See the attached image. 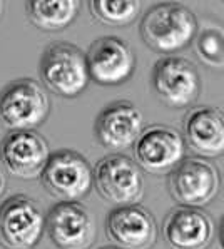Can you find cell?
Listing matches in <instances>:
<instances>
[{"label": "cell", "mask_w": 224, "mask_h": 249, "mask_svg": "<svg viewBox=\"0 0 224 249\" xmlns=\"http://www.w3.org/2000/svg\"><path fill=\"white\" fill-rule=\"evenodd\" d=\"M3 9H5V3L0 0V17H2V14H3Z\"/></svg>", "instance_id": "23"}, {"label": "cell", "mask_w": 224, "mask_h": 249, "mask_svg": "<svg viewBox=\"0 0 224 249\" xmlns=\"http://www.w3.org/2000/svg\"><path fill=\"white\" fill-rule=\"evenodd\" d=\"M106 234L121 249H152L159 229L148 208L141 204L112 208L106 219Z\"/></svg>", "instance_id": "14"}, {"label": "cell", "mask_w": 224, "mask_h": 249, "mask_svg": "<svg viewBox=\"0 0 224 249\" xmlns=\"http://www.w3.org/2000/svg\"><path fill=\"white\" fill-rule=\"evenodd\" d=\"M38 71L45 89L65 99L79 97L91 82L86 52L69 42L45 47Z\"/></svg>", "instance_id": "3"}, {"label": "cell", "mask_w": 224, "mask_h": 249, "mask_svg": "<svg viewBox=\"0 0 224 249\" xmlns=\"http://www.w3.org/2000/svg\"><path fill=\"white\" fill-rule=\"evenodd\" d=\"M162 234L171 249H207L214 241L216 224L204 209L176 206L166 216Z\"/></svg>", "instance_id": "15"}, {"label": "cell", "mask_w": 224, "mask_h": 249, "mask_svg": "<svg viewBox=\"0 0 224 249\" xmlns=\"http://www.w3.org/2000/svg\"><path fill=\"white\" fill-rule=\"evenodd\" d=\"M144 131V117L131 101H114L97 114L94 136L111 154H122L134 147Z\"/></svg>", "instance_id": "12"}, {"label": "cell", "mask_w": 224, "mask_h": 249, "mask_svg": "<svg viewBox=\"0 0 224 249\" xmlns=\"http://www.w3.org/2000/svg\"><path fill=\"white\" fill-rule=\"evenodd\" d=\"M49 156V142L36 131L10 132L0 142L2 167L12 178L24 181L40 178Z\"/></svg>", "instance_id": "13"}, {"label": "cell", "mask_w": 224, "mask_h": 249, "mask_svg": "<svg viewBox=\"0 0 224 249\" xmlns=\"http://www.w3.org/2000/svg\"><path fill=\"white\" fill-rule=\"evenodd\" d=\"M3 193H5V169L0 164V197H2Z\"/></svg>", "instance_id": "21"}, {"label": "cell", "mask_w": 224, "mask_h": 249, "mask_svg": "<svg viewBox=\"0 0 224 249\" xmlns=\"http://www.w3.org/2000/svg\"><path fill=\"white\" fill-rule=\"evenodd\" d=\"M89 77L99 86H121L134 75L136 52L115 36H102L91 44L86 52Z\"/></svg>", "instance_id": "10"}, {"label": "cell", "mask_w": 224, "mask_h": 249, "mask_svg": "<svg viewBox=\"0 0 224 249\" xmlns=\"http://www.w3.org/2000/svg\"><path fill=\"white\" fill-rule=\"evenodd\" d=\"M99 249H121V248L114 246V244H109V246H102V248H99Z\"/></svg>", "instance_id": "22"}, {"label": "cell", "mask_w": 224, "mask_h": 249, "mask_svg": "<svg viewBox=\"0 0 224 249\" xmlns=\"http://www.w3.org/2000/svg\"><path fill=\"white\" fill-rule=\"evenodd\" d=\"M87 7L94 20L119 29L134 24L141 14L139 0H91Z\"/></svg>", "instance_id": "19"}, {"label": "cell", "mask_w": 224, "mask_h": 249, "mask_svg": "<svg viewBox=\"0 0 224 249\" xmlns=\"http://www.w3.org/2000/svg\"><path fill=\"white\" fill-rule=\"evenodd\" d=\"M45 231L59 249H89L97 237V224L82 202H57L45 214Z\"/></svg>", "instance_id": "11"}, {"label": "cell", "mask_w": 224, "mask_h": 249, "mask_svg": "<svg viewBox=\"0 0 224 249\" xmlns=\"http://www.w3.org/2000/svg\"><path fill=\"white\" fill-rule=\"evenodd\" d=\"M49 114L47 90L36 79H15L0 90V124L9 132L36 131Z\"/></svg>", "instance_id": "2"}, {"label": "cell", "mask_w": 224, "mask_h": 249, "mask_svg": "<svg viewBox=\"0 0 224 249\" xmlns=\"http://www.w3.org/2000/svg\"><path fill=\"white\" fill-rule=\"evenodd\" d=\"M216 236H218L219 248L224 249V216L221 217V221H219V226L216 228Z\"/></svg>", "instance_id": "20"}, {"label": "cell", "mask_w": 224, "mask_h": 249, "mask_svg": "<svg viewBox=\"0 0 224 249\" xmlns=\"http://www.w3.org/2000/svg\"><path fill=\"white\" fill-rule=\"evenodd\" d=\"M132 149L134 160L141 171L154 176H168L186 159L183 134L162 124L144 127Z\"/></svg>", "instance_id": "9"}, {"label": "cell", "mask_w": 224, "mask_h": 249, "mask_svg": "<svg viewBox=\"0 0 224 249\" xmlns=\"http://www.w3.org/2000/svg\"><path fill=\"white\" fill-rule=\"evenodd\" d=\"M97 194L114 208L139 204L146 194V181L136 160L124 154H107L92 169Z\"/></svg>", "instance_id": "4"}, {"label": "cell", "mask_w": 224, "mask_h": 249, "mask_svg": "<svg viewBox=\"0 0 224 249\" xmlns=\"http://www.w3.org/2000/svg\"><path fill=\"white\" fill-rule=\"evenodd\" d=\"M45 231V214L32 197L14 194L0 204V246L32 249Z\"/></svg>", "instance_id": "8"}, {"label": "cell", "mask_w": 224, "mask_h": 249, "mask_svg": "<svg viewBox=\"0 0 224 249\" xmlns=\"http://www.w3.org/2000/svg\"><path fill=\"white\" fill-rule=\"evenodd\" d=\"M194 52L203 66L224 72V25L216 20L198 24V32L192 40Z\"/></svg>", "instance_id": "18"}, {"label": "cell", "mask_w": 224, "mask_h": 249, "mask_svg": "<svg viewBox=\"0 0 224 249\" xmlns=\"http://www.w3.org/2000/svg\"><path fill=\"white\" fill-rule=\"evenodd\" d=\"M82 3L79 0H29L25 15L42 32H60L77 18Z\"/></svg>", "instance_id": "17"}, {"label": "cell", "mask_w": 224, "mask_h": 249, "mask_svg": "<svg viewBox=\"0 0 224 249\" xmlns=\"http://www.w3.org/2000/svg\"><path fill=\"white\" fill-rule=\"evenodd\" d=\"M150 86L162 104L171 109H186L199 99L201 75L186 57H161L152 67Z\"/></svg>", "instance_id": "7"}, {"label": "cell", "mask_w": 224, "mask_h": 249, "mask_svg": "<svg viewBox=\"0 0 224 249\" xmlns=\"http://www.w3.org/2000/svg\"><path fill=\"white\" fill-rule=\"evenodd\" d=\"M183 139L196 158L218 159L224 156V110L214 106H199L187 112Z\"/></svg>", "instance_id": "16"}, {"label": "cell", "mask_w": 224, "mask_h": 249, "mask_svg": "<svg viewBox=\"0 0 224 249\" xmlns=\"http://www.w3.org/2000/svg\"><path fill=\"white\" fill-rule=\"evenodd\" d=\"M198 18L179 2L150 5L139 24V36L150 51L166 55L183 51L192 44L198 32Z\"/></svg>", "instance_id": "1"}, {"label": "cell", "mask_w": 224, "mask_h": 249, "mask_svg": "<svg viewBox=\"0 0 224 249\" xmlns=\"http://www.w3.org/2000/svg\"><path fill=\"white\" fill-rule=\"evenodd\" d=\"M38 179L42 187L59 202L80 201L94 187L91 164L80 152L72 149L50 152Z\"/></svg>", "instance_id": "5"}, {"label": "cell", "mask_w": 224, "mask_h": 249, "mask_svg": "<svg viewBox=\"0 0 224 249\" xmlns=\"http://www.w3.org/2000/svg\"><path fill=\"white\" fill-rule=\"evenodd\" d=\"M168 189L177 206L206 208L221 191V174L211 160L186 158L168 174Z\"/></svg>", "instance_id": "6"}]
</instances>
